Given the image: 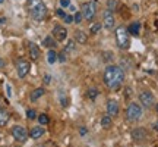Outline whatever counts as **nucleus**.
<instances>
[{
  "mask_svg": "<svg viewBox=\"0 0 158 147\" xmlns=\"http://www.w3.org/2000/svg\"><path fill=\"white\" fill-rule=\"evenodd\" d=\"M102 79H104V84L107 85L110 90H117L124 81L123 69L117 66V65H108L106 71H104Z\"/></svg>",
  "mask_w": 158,
  "mask_h": 147,
  "instance_id": "nucleus-1",
  "label": "nucleus"
},
{
  "mask_svg": "<svg viewBox=\"0 0 158 147\" xmlns=\"http://www.w3.org/2000/svg\"><path fill=\"white\" fill-rule=\"evenodd\" d=\"M27 6H28L29 15L32 16L34 21H37V22L44 21L45 15H47V7H45L43 0H28Z\"/></svg>",
  "mask_w": 158,
  "mask_h": 147,
  "instance_id": "nucleus-2",
  "label": "nucleus"
},
{
  "mask_svg": "<svg viewBox=\"0 0 158 147\" xmlns=\"http://www.w3.org/2000/svg\"><path fill=\"white\" fill-rule=\"evenodd\" d=\"M116 43H117L118 49H122V50H127L130 47L129 31H127L126 27H118V28H116Z\"/></svg>",
  "mask_w": 158,
  "mask_h": 147,
  "instance_id": "nucleus-3",
  "label": "nucleus"
},
{
  "mask_svg": "<svg viewBox=\"0 0 158 147\" xmlns=\"http://www.w3.org/2000/svg\"><path fill=\"white\" fill-rule=\"evenodd\" d=\"M81 12L86 21H92L97 15V3L94 0H89V2H85L81 6Z\"/></svg>",
  "mask_w": 158,
  "mask_h": 147,
  "instance_id": "nucleus-4",
  "label": "nucleus"
},
{
  "mask_svg": "<svg viewBox=\"0 0 158 147\" xmlns=\"http://www.w3.org/2000/svg\"><path fill=\"white\" fill-rule=\"evenodd\" d=\"M142 116V108L138 105V103H130L127 109H126V118L130 122H135V121H139Z\"/></svg>",
  "mask_w": 158,
  "mask_h": 147,
  "instance_id": "nucleus-5",
  "label": "nucleus"
},
{
  "mask_svg": "<svg viewBox=\"0 0 158 147\" xmlns=\"http://www.w3.org/2000/svg\"><path fill=\"white\" fill-rule=\"evenodd\" d=\"M12 136H13V138H15L16 141L25 143L27 138H28V131H27V128L22 127V125H15V127L12 128Z\"/></svg>",
  "mask_w": 158,
  "mask_h": 147,
  "instance_id": "nucleus-6",
  "label": "nucleus"
},
{
  "mask_svg": "<svg viewBox=\"0 0 158 147\" xmlns=\"http://www.w3.org/2000/svg\"><path fill=\"white\" fill-rule=\"evenodd\" d=\"M139 102L142 103V106L143 108H152L154 103H155V99H154V94L151 91H142L141 94H139Z\"/></svg>",
  "mask_w": 158,
  "mask_h": 147,
  "instance_id": "nucleus-7",
  "label": "nucleus"
},
{
  "mask_svg": "<svg viewBox=\"0 0 158 147\" xmlns=\"http://www.w3.org/2000/svg\"><path fill=\"white\" fill-rule=\"evenodd\" d=\"M29 62L25 60V59H19L16 62V72H18V77L19 78H25L29 72Z\"/></svg>",
  "mask_w": 158,
  "mask_h": 147,
  "instance_id": "nucleus-8",
  "label": "nucleus"
},
{
  "mask_svg": "<svg viewBox=\"0 0 158 147\" xmlns=\"http://www.w3.org/2000/svg\"><path fill=\"white\" fill-rule=\"evenodd\" d=\"M114 15L111 11H108V9H106V11L102 12V25H104V28L107 29H111L114 27Z\"/></svg>",
  "mask_w": 158,
  "mask_h": 147,
  "instance_id": "nucleus-9",
  "label": "nucleus"
},
{
  "mask_svg": "<svg viewBox=\"0 0 158 147\" xmlns=\"http://www.w3.org/2000/svg\"><path fill=\"white\" fill-rule=\"evenodd\" d=\"M53 37L56 38V41H64L68 37V29L62 25H56L53 28Z\"/></svg>",
  "mask_w": 158,
  "mask_h": 147,
  "instance_id": "nucleus-10",
  "label": "nucleus"
},
{
  "mask_svg": "<svg viewBox=\"0 0 158 147\" xmlns=\"http://www.w3.org/2000/svg\"><path fill=\"white\" fill-rule=\"evenodd\" d=\"M107 113L111 118L118 115V103L116 100H108L107 102Z\"/></svg>",
  "mask_w": 158,
  "mask_h": 147,
  "instance_id": "nucleus-11",
  "label": "nucleus"
},
{
  "mask_svg": "<svg viewBox=\"0 0 158 147\" xmlns=\"http://www.w3.org/2000/svg\"><path fill=\"white\" fill-rule=\"evenodd\" d=\"M28 50H29V56L32 57L34 60H38L40 56H41V53H40V49H38V46L35 44V43H29L28 44Z\"/></svg>",
  "mask_w": 158,
  "mask_h": 147,
  "instance_id": "nucleus-12",
  "label": "nucleus"
},
{
  "mask_svg": "<svg viewBox=\"0 0 158 147\" xmlns=\"http://www.w3.org/2000/svg\"><path fill=\"white\" fill-rule=\"evenodd\" d=\"M132 138L135 141H142L143 138H147V131L142 130V128H135L132 131Z\"/></svg>",
  "mask_w": 158,
  "mask_h": 147,
  "instance_id": "nucleus-13",
  "label": "nucleus"
},
{
  "mask_svg": "<svg viewBox=\"0 0 158 147\" xmlns=\"http://www.w3.org/2000/svg\"><path fill=\"white\" fill-rule=\"evenodd\" d=\"M44 136V128L43 127H32V130L29 131V137L32 140H38Z\"/></svg>",
  "mask_w": 158,
  "mask_h": 147,
  "instance_id": "nucleus-14",
  "label": "nucleus"
},
{
  "mask_svg": "<svg viewBox=\"0 0 158 147\" xmlns=\"http://www.w3.org/2000/svg\"><path fill=\"white\" fill-rule=\"evenodd\" d=\"M75 41L79 43V44H85L88 41V37L82 29H78V31H75Z\"/></svg>",
  "mask_w": 158,
  "mask_h": 147,
  "instance_id": "nucleus-15",
  "label": "nucleus"
},
{
  "mask_svg": "<svg viewBox=\"0 0 158 147\" xmlns=\"http://www.w3.org/2000/svg\"><path fill=\"white\" fill-rule=\"evenodd\" d=\"M10 119V113L7 112L6 109H2L0 108V127H5Z\"/></svg>",
  "mask_w": 158,
  "mask_h": 147,
  "instance_id": "nucleus-16",
  "label": "nucleus"
},
{
  "mask_svg": "<svg viewBox=\"0 0 158 147\" xmlns=\"http://www.w3.org/2000/svg\"><path fill=\"white\" fill-rule=\"evenodd\" d=\"M139 29H141V24L136 21V22L130 24L127 31H129V34H132V35H139Z\"/></svg>",
  "mask_w": 158,
  "mask_h": 147,
  "instance_id": "nucleus-17",
  "label": "nucleus"
},
{
  "mask_svg": "<svg viewBox=\"0 0 158 147\" xmlns=\"http://www.w3.org/2000/svg\"><path fill=\"white\" fill-rule=\"evenodd\" d=\"M44 93H45V90H44V88H41V87H40V88H37V90H34L32 93H31V100H32V102L38 100L41 96H44Z\"/></svg>",
  "mask_w": 158,
  "mask_h": 147,
  "instance_id": "nucleus-18",
  "label": "nucleus"
},
{
  "mask_svg": "<svg viewBox=\"0 0 158 147\" xmlns=\"http://www.w3.org/2000/svg\"><path fill=\"white\" fill-rule=\"evenodd\" d=\"M111 116L110 115H106V116H102L101 118V127L102 128H110L111 127Z\"/></svg>",
  "mask_w": 158,
  "mask_h": 147,
  "instance_id": "nucleus-19",
  "label": "nucleus"
},
{
  "mask_svg": "<svg viewBox=\"0 0 158 147\" xmlns=\"http://www.w3.org/2000/svg\"><path fill=\"white\" fill-rule=\"evenodd\" d=\"M57 56H59V55L56 53V50L50 49V51L47 53V60H48V63H51V65H53V63L57 60Z\"/></svg>",
  "mask_w": 158,
  "mask_h": 147,
  "instance_id": "nucleus-20",
  "label": "nucleus"
},
{
  "mask_svg": "<svg viewBox=\"0 0 158 147\" xmlns=\"http://www.w3.org/2000/svg\"><path fill=\"white\" fill-rule=\"evenodd\" d=\"M43 44L45 46V47H48V49H54L56 47V41L53 40V37H45L44 41H43Z\"/></svg>",
  "mask_w": 158,
  "mask_h": 147,
  "instance_id": "nucleus-21",
  "label": "nucleus"
},
{
  "mask_svg": "<svg viewBox=\"0 0 158 147\" xmlns=\"http://www.w3.org/2000/svg\"><path fill=\"white\" fill-rule=\"evenodd\" d=\"M117 7H118V2H117V0H107V9H108V11L114 12Z\"/></svg>",
  "mask_w": 158,
  "mask_h": 147,
  "instance_id": "nucleus-22",
  "label": "nucleus"
},
{
  "mask_svg": "<svg viewBox=\"0 0 158 147\" xmlns=\"http://www.w3.org/2000/svg\"><path fill=\"white\" fill-rule=\"evenodd\" d=\"M101 27H102V25H101L100 22L92 24V25L89 27V33H91V34H97V33H98V31L101 29Z\"/></svg>",
  "mask_w": 158,
  "mask_h": 147,
  "instance_id": "nucleus-23",
  "label": "nucleus"
},
{
  "mask_svg": "<svg viewBox=\"0 0 158 147\" xmlns=\"http://www.w3.org/2000/svg\"><path fill=\"white\" fill-rule=\"evenodd\" d=\"M76 41H72V40H69L68 44H66V47H64V51L66 53H69V51H73L75 49H76V44H75Z\"/></svg>",
  "mask_w": 158,
  "mask_h": 147,
  "instance_id": "nucleus-24",
  "label": "nucleus"
},
{
  "mask_svg": "<svg viewBox=\"0 0 158 147\" xmlns=\"http://www.w3.org/2000/svg\"><path fill=\"white\" fill-rule=\"evenodd\" d=\"M97 96H98V90L97 88H89L88 90V97H89L91 100H94Z\"/></svg>",
  "mask_w": 158,
  "mask_h": 147,
  "instance_id": "nucleus-25",
  "label": "nucleus"
},
{
  "mask_svg": "<svg viewBox=\"0 0 158 147\" xmlns=\"http://www.w3.org/2000/svg\"><path fill=\"white\" fill-rule=\"evenodd\" d=\"M38 121H40V124L41 125H45V124H48V121H50V119H48V116H47L45 113H43V115H40L38 116Z\"/></svg>",
  "mask_w": 158,
  "mask_h": 147,
  "instance_id": "nucleus-26",
  "label": "nucleus"
},
{
  "mask_svg": "<svg viewBox=\"0 0 158 147\" xmlns=\"http://www.w3.org/2000/svg\"><path fill=\"white\" fill-rule=\"evenodd\" d=\"M82 19H84V15H82V12H76V13H75V16H73V22L81 24V22H82Z\"/></svg>",
  "mask_w": 158,
  "mask_h": 147,
  "instance_id": "nucleus-27",
  "label": "nucleus"
},
{
  "mask_svg": "<svg viewBox=\"0 0 158 147\" xmlns=\"http://www.w3.org/2000/svg\"><path fill=\"white\" fill-rule=\"evenodd\" d=\"M27 118L28 119H35L37 118V112H35L34 109H28V110H27Z\"/></svg>",
  "mask_w": 158,
  "mask_h": 147,
  "instance_id": "nucleus-28",
  "label": "nucleus"
},
{
  "mask_svg": "<svg viewBox=\"0 0 158 147\" xmlns=\"http://www.w3.org/2000/svg\"><path fill=\"white\" fill-rule=\"evenodd\" d=\"M102 59H104V60H107V62H110V60H111V59H113V53H111V51H106V53H102Z\"/></svg>",
  "mask_w": 158,
  "mask_h": 147,
  "instance_id": "nucleus-29",
  "label": "nucleus"
},
{
  "mask_svg": "<svg viewBox=\"0 0 158 147\" xmlns=\"http://www.w3.org/2000/svg\"><path fill=\"white\" fill-rule=\"evenodd\" d=\"M60 102H62V106H64V108L68 106V99L64 97V93H63V91H60Z\"/></svg>",
  "mask_w": 158,
  "mask_h": 147,
  "instance_id": "nucleus-30",
  "label": "nucleus"
},
{
  "mask_svg": "<svg viewBox=\"0 0 158 147\" xmlns=\"http://www.w3.org/2000/svg\"><path fill=\"white\" fill-rule=\"evenodd\" d=\"M57 60H60V62H66V51L63 50L59 56H57Z\"/></svg>",
  "mask_w": 158,
  "mask_h": 147,
  "instance_id": "nucleus-31",
  "label": "nucleus"
},
{
  "mask_svg": "<svg viewBox=\"0 0 158 147\" xmlns=\"http://www.w3.org/2000/svg\"><path fill=\"white\" fill-rule=\"evenodd\" d=\"M64 22H66V24H72V22H73V16L66 15V16H64Z\"/></svg>",
  "mask_w": 158,
  "mask_h": 147,
  "instance_id": "nucleus-32",
  "label": "nucleus"
},
{
  "mask_svg": "<svg viewBox=\"0 0 158 147\" xmlns=\"http://www.w3.org/2000/svg\"><path fill=\"white\" fill-rule=\"evenodd\" d=\"M60 5H62V7H68V6H70V2L69 0H60Z\"/></svg>",
  "mask_w": 158,
  "mask_h": 147,
  "instance_id": "nucleus-33",
  "label": "nucleus"
},
{
  "mask_svg": "<svg viewBox=\"0 0 158 147\" xmlns=\"http://www.w3.org/2000/svg\"><path fill=\"white\" fill-rule=\"evenodd\" d=\"M57 16H60V18H64V16H66V15H64V12H63L62 9H59V11H57Z\"/></svg>",
  "mask_w": 158,
  "mask_h": 147,
  "instance_id": "nucleus-34",
  "label": "nucleus"
},
{
  "mask_svg": "<svg viewBox=\"0 0 158 147\" xmlns=\"http://www.w3.org/2000/svg\"><path fill=\"white\" fill-rule=\"evenodd\" d=\"M44 81H45V84H50L51 77H50V75H45V77H44Z\"/></svg>",
  "mask_w": 158,
  "mask_h": 147,
  "instance_id": "nucleus-35",
  "label": "nucleus"
},
{
  "mask_svg": "<svg viewBox=\"0 0 158 147\" xmlns=\"http://www.w3.org/2000/svg\"><path fill=\"white\" fill-rule=\"evenodd\" d=\"M5 65H6V63H5V60H3V59L0 57V69H2V68H5Z\"/></svg>",
  "mask_w": 158,
  "mask_h": 147,
  "instance_id": "nucleus-36",
  "label": "nucleus"
},
{
  "mask_svg": "<svg viewBox=\"0 0 158 147\" xmlns=\"http://www.w3.org/2000/svg\"><path fill=\"white\" fill-rule=\"evenodd\" d=\"M12 88H10V85H7V96H9V97H10L12 96Z\"/></svg>",
  "mask_w": 158,
  "mask_h": 147,
  "instance_id": "nucleus-37",
  "label": "nucleus"
},
{
  "mask_svg": "<svg viewBox=\"0 0 158 147\" xmlns=\"http://www.w3.org/2000/svg\"><path fill=\"white\" fill-rule=\"evenodd\" d=\"M81 134L85 136V134H86V128H81Z\"/></svg>",
  "mask_w": 158,
  "mask_h": 147,
  "instance_id": "nucleus-38",
  "label": "nucleus"
},
{
  "mask_svg": "<svg viewBox=\"0 0 158 147\" xmlns=\"http://www.w3.org/2000/svg\"><path fill=\"white\" fill-rule=\"evenodd\" d=\"M154 128H155V130L158 131V122H155V125H154Z\"/></svg>",
  "mask_w": 158,
  "mask_h": 147,
  "instance_id": "nucleus-39",
  "label": "nucleus"
},
{
  "mask_svg": "<svg viewBox=\"0 0 158 147\" xmlns=\"http://www.w3.org/2000/svg\"><path fill=\"white\" fill-rule=\"evenodd\" d=\"M3 2H5V0H0V3H3Z\"/></svg>",
  "mask_w": 158,
  "mask_h": 147,
  "instance_id": "nucleus-40",
  "label": "nucleus"
},
{
  "mask_svg": "<svg viewBox=\"0 0 158 147\" xmlns=\"http://www.w3.org/2000/svg\"><path fill=\"white\" fill-rule=\"evenodd\" d=\"M0 105H2V99H0Z\"/></svg>",
  "mask_w": 158,
  "mask_h": 147,
  "instance_id": "nucleus-41",
  "label": "nucleus"
},
{
  "mask_svg": "<svg viewBox=\"0 0 158 147\" xmlns=\"http://www.w3.org/2000/svg\"><path fill=\"white\" fill-rule=\"evenodd\" d=\"M157 110H158V105H157Z\"/></svg>",
  "mask_w": 158,
  "mask_h": 147,
  "instance_id": "nucleus-42",
  "label": "nucleus"
}]
</instances>
